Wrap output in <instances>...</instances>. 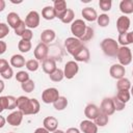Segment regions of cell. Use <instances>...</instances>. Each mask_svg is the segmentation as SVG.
Returning a JSON list of instances; mask_svg holds the SVG:
<instances>
[{
    "instance_id": "cell-3",
    "label": "cell",
    "mask_w": 133,
    "mask_h": 133,
    "mask_svg": "<svg viewBox=\"0 0 133 133\" xmlns=\"http://www.w3.org/2000/svg\"><path fill=\"white\" fill-rule=\"evenodd\" d=\"M64 47H65L66 51L69 52V54L74 56L78 51H80L84 47V45L79 38L72 36V37H68L64 41Z\"/></svg>"
},
{
    "instance_id": "cell-50",
    "label": "cell",
    "mask_w": 133,
    "mask_h": 133,
    "mask_svg": "<svg viewBox=\"0 0 133 133\" xmlns=\"http://www.w3.org/2000/svg\"><path fill=\"white\" fill-rule=\"evenodd\" d=\"M4 6H5V1L4 0H0V11H2L4 9Z\"/></svg>"
},
{
    "instance_id": "cell-43",
    "label": "cell",
    "mask_w": 133,
    "mask_h": 133,
    "mask_svg": "<svg viewBox=\"0 0 133 133\" xmlns=\"http://www.w3.org/2000/svg\"><path fill=\"white\" fill-rule=\"evenodd\" d=\"M9 33V28L5 23H0V38H4Z\"/></svg>"
},
{
    "instance_id": "cell-23",
    "label": "cell",
    "mask_w": 133,
    "mask_h": 133,
    "mask_svg": "<svg viewBox=\"0 0 133 133\" xmlns=\"http://www.w3.org/2000/svg\"><path fill=\"white\" fill-rule=\"evenodd\" d=\"M119 10L124 15L133 14V0H122L119 3Z\"/></svg>"
},
{
    "instance_id": "cell-51",
    "label": "cell",
    "mask_w": 133,
    "mask_h": 133,
    "mask_svg": "<svg viewBox=\"0 0 133 133\" xmlns=\"http://www.w3.org/2000/svg\"><path fill=\"white\" fill-rule=\"evenodd\" d=\"M5 124V117L4 116H0V127L2 128Z\"/></svg>"
},
{
    "instance_id": "cell-34",
    "label": "cell",
    "mask_w": 133,
    "mask_h": 133,
    "mask_svg": "<svg viewBox=\"0 0 133 133\" xmlns=\"http://www.w3.org/2000/svg\"><path fill=\"white\" fill-rule=\"evenodd\" d=\"M119 101L124 102L125 104L130 100V97H131V94L129 90H118L116 96H115Z\"/></svg>"
},
{
    "instance_id": "cell-37",
    "label": "cell",
    "mask_w": 133,
    "mask_h": 133,
    "mask_svg": "<svg viewBox=\"0 0 133 133\" xmlns=\"http://www.w3.org/2000/svg\"><path fill=\"white\" fill-rule=\"evenodd\" d=\"M38 66H39L38 60H36V59H29V60L26 61V68H27V70L30 71V72H35V71H37Z\"/></svg>"
},
{
    "instance_id": "cell-17",
    "label": "cell",
    "mask_w": 133,
    "mask_h": 133,
    "mask_svg": "<svg viewBox=\"0 0 133 133\" xmlns=\"http://www.w3.org/2000/svg\"><path fill=\"white\" fill-rule=\"evenodd\" d=\"M80 130L83 133H98V126L90 119H84L80 123Z\"/></svg>"
},
{
    "instance_id": "cell-11",
    "label": "cell",
    "mask_w": 133,
    "mask_h": 133,
    "mask_svg": "<svg viewBox=\"0 0 133 133\" xmlns=\"http://www.w3.org/2000/svg\"><path fill=\"white\" fill-rule=\"evenodd\" d=\"M48 53H49V47L48 45L44 44V43H39L35 49H34V57L36 60H45L48 56Z\"/></svg>"
},
{
    "instance_id": "cell-27",
    "label": "cell",
    "mask_w": 133,
    "mask_h": 133,
    "mask_svg": "<svg viewBox=\"0 0 133 133\" xmlns=\"http://www.w3.org/2000/svg\"><path fill=\"white\" fill-rule=\"evenodd\" d=\"M117 42L122 46H127L128 47V45L132 44V34H131V32H126V33L118 34Z\"/></svg>"
},
{
    "instance_id": "cell-22",
    "label": "cell",
    "mask_w": 133,
    "mask_h": 133,
    "mask_svg": "<svg viewBox=\"0 0 133 133\" xmlns=\"http://www.w3.org/2000/svg\"><path fill=\"white\" fill-rule=\"evenodd\" d=\"M55 36H56V34H55V31L54 30H52V29H46V30H44L41 33V41H42V43L48 45V44H50L51 42L54 41Z\"/></svg>"
},
{
    "instance_id": "cell-53",
    "label": "cell",
    "mask_w": 133,
    "mask_h": 133,
    "mask_svg": "<svg viewBox=\"0 0 133 133\" xmlns=\"http://www.w3.org/2000/svg\"><path fill=\"white\" fill-rule=\"evenodd\" d=\"M52 133H65V132H63L62 130H56V131H54V132H52Z\"/></svg>"
},
{
    "instance_id": "cell-49",
    "label": "cell",
    "mask_w": 133,
    "mask_h": 133,
    "mask_svg": "<svg viewBox=\"0 0 133 133\" xmlns=\"http://www.w3.org/2000/svg\"><path fill=\"white\" fill-rule=\"evenodd\" d=\"M65 133H80V130L77 128H69Z\"/></svg>"
},
{
    "instance_id": "cell-15",
    "label": "cell",
    "mask_w": 133,
    "mask_h": 133,
    "mask_svg": "<svg viewBox=\"0 0 133 133\" xmlns=\"http://www.w3.org/2000/svg\"><path fill=\"white\" fill-rule=\"evenodd\" d=\"M130 27V19L127 16H121L116 21V29L119 34L128 32V29Z\"/></svg>"
},
{
    "instance_id": "cell-57",
    "label": "cell",
    "mask_w": 133,
    "mask_h": 133,
    "mask_svg": "<svg viewBox=\"0 0 133 133\" xmlns=\"http://www.w3.org/2000/svg\"><path fill=\"white\" fill-rule=\"evenodd\" d=\"M8 133H15V132H8Z\"/></svg>"
},
{
    "instance_id": "cell-29",
    "label": "cell",
    "mask_w": 133,
    "mask_h": 133,
    "mask_svg": "<svg viewBox=\"0 0 133 133\" xmlns=\"http://www.w3.org/2000/svg\"><path fill=\"white\" fill-rule=\"evenodd\" d=\"M53 106H54V108H55L56 110H58V111H61V110L65 109L66 106H68V100H66V98L60 96V97L58 98V100L53 103Z\"/></svg>"
},
{
    "instance_id": "cell-54",
    "label": "cell",
    "mask_w": 133,
    "mask_h": 133,
    "mask_svg": "<svg viewBox=\"0 0 133 133\" xmlns=\"http://www.w3.org/2000/svg\"><path fill=\"white\" fill-rule=\"evenodd\" d=\"M130 94H131V95H132V96H133V85H132V86H131V92H130Z\"/></svg>"
},
{
    "instance_id": "cell-21",
    "label": "cell",
    "mask_w": 133,
    "mask_h": 133,
    "mask_svg": "<svg viewBox=\"0 0 133 133\" xmlns=\"http://www.w3.org/2000/svg\"><path fill=\"white\" fill-rule=\"evenodd\" d=\"M75 58V61H80V62H87L89 60V57H90V54H89V51L88 49L84 46L80 51H78L74 56Z\"/></svg>"
},
{
    "instance_id": "cell-47",
    "label": "cell",
    "mask_w": 133,
    "mask_h": 133,
    "mask_svg": "<svg viewBox=\"0 0 133 133\" xmlns=\"http://www.w3.org/2000/svg\"><path fill=\"white\" fill-rule=\"evenodd\" d=\"M6 43L3 41H0V54H3L6 51Z\"/></svg>"
},
{
    "instance_id": "cell-39",
    "label": "cell",
    "mask_w": 133,
    "mask_h": 133,
    "mask_svg": "<svg viewBox=\"0 0 133 133\" xmlns=\"http://www.w3.org/2000/svg\"><path fill=\"white\" fill-rule=\"evenodd\" d=\"M99 6L103 11H109L111 9L112 2H111V0H100Z\"/></svg>"
},
{
    "instance_id": "cell-8",
    "label": "cell",
    "mask_w": 133,
    "mask_h": 133,
    "mask_svg": "<svg viewBox=\"0 0 133 133\" xmlns=\"http://www.w3.org/2000/svg\"><path fill=\"white\" fill-rule=\"evenodd\" d=\"M79 71V65L76 61L74 60H71V61H68L65 64H64V69H63V73H64V77L66 79H73L77 73Z\"/></svg>"
},
{
    "instance_id": "cell-56",
    "label": "cell",
    "mask_w": 133,
    "mask_h": 133,
    "mask_svg": "<svg viewBox=\"0 0 133 133\" xmlns=\"http://www.w3.org/2000/svg\"><path fill=\"white\" fill-rule=\"evenodd\" d=\"M132 76H133V70H132Z\"/></svg>"
},
{
    "instance_id": "cell-46",
    "label": "cell",
    "mask_w": 133,
    "mask_h": 133,
    "mask_svg": "<svg viewBox=\"0 0 133 133\" xmlns=\"http://www.w3.org/2000/svg\"><path fill=\"white\" fill-rule=\"evenodd\" d=\"M9 68V64H8V61L1 58L0 59V73H3L4 71H6L7 69Z\"/></svg>"
},
{
    "instance_id": "cell-19",
    "label": "cell",
    "mask_w": 133,
    "mask_h": 133,
    "mask_svg": "<svg viewBox=\"0 0 133 133\" xmlns=\"http://www.w3.org/2000/svg\"><path fill=\"white\" fill-rule=\"evenodd\" d=\"M43 125H44V128H46L49 132H54V131L57 130L58 121L54 116H47V117L44 118Z\"/></svg>"
},
{
    "instance_id": "cell-12",
    "label": "cell",
    "mask_w": 133,
    "mask_h": 133,
    "mask_svg": "<svg viewBox=\"0 0 133 133\" xmlns=\"http://www.w3.org/2000/svg\"><path fill=\"white\" fill-rule=\"evenodd\" d=\"M23 115H24V113L20 110L12 111L11 113H9L6 116V122L14 127H18L21 125V123L23 121Z\"/></svg>"
},
{
    "instance_id": "cell-42",
    "label": "cell",
    "mask_w": 133,
    "mask_h": 133,
    "mask_svg": "<svg viewBox=\"0 0 133 133\" xmlns=\"http://www.w3.org/2000/svg\"><path fill=\"white\" fill-rule=\"evenodd\" d=\"M26 27H27V26H26V24H25V21H21V23L16 27V29H15V33H16L17 35L22 36V34L24 33V31L27 29Z\"/></svg>"
},
{
    "instance_id": "cell-36",
    "label": "cell",
    "mask_w": 133,
    "mask_h": 133,
    "mask_svg": "<svg viewBox=\"0 0 133 133\" xmlns=\"http://www.w3.org/2000/svg\"><path fill=\"white\" fill-rule=\"evenodd\" d=\"M16 80L19 81V82L22 84V83H24V82L30 80L29 74H28L27 72H25V71H20V72H18V73L16 74Z\"/></svg>"
},
{
    "instance_id": "cell-44",
    "label": "cell",
    "mask_w": 133,
    "mask_h": 133,
    "mask_svg": "<svg viewBox=\"0 0 133 133\" xmlns=\"http://www.w3.org/2000/svg\"><path fill=\"white\" fill-rule=\"evenodd\" d=\"M22 39H24V41H31L32 39V37H33V33H32V31H31V29H26L25 31H24V33L22 34Z\"/></svg>"
},
{
    "instance_id": "cell-35",
    "label": "cell",
    "mask_w": 133,
    "mask_h": 133,
    "mask_svg": "<svg viewBox=\"0 0 133 133\" xmlns=\"http://www.w3.org/2000/svg\"><path fill=\"white\" fill-rule=\"evenodd\" d=\"M97 22H98V25H99V26H101V27H106V26H108V24H109V22H110V19H109V17H108V15L102 14V15H100V16L98 17Z\"/></svg>"
},
{
    "instance_id": "cell-32",
    "label": "cell",
    "mask_w": 133,
    "mask_h": 133,
    "mask_svg": "<svg viewBox=\"0 0 133 133\" xmlns=\"http://www.w3.org/2000/svg\"><path fill=\"white\" fill-rule=\"evenodd\" d=\"M74 18H75V14H74V10L71 9V8H68L65 15L63 16V18L60 20L63 24H70V23H73L74 22Z\"/></svg>"
},
{
    "instance_id": "cell-28",
    "label": "cell",
    "mask_w": 133,
    "mask_h": 133,
    "mask_svg": "<svg viewBox=\"0 0 133 133\" xmlns=\"http://www.w3.org/2000/svg\"><path fill=\"white\" fill-rule=\"evenodd\" d=\"M131 82H130V80L129 79H127V78H122V79H119L118 81H117V83H116V87H117V90H129V89H131Z\"/></svg>"
},
{
    "instance_id": "cell-20",
    "label": "cell",
    "mask_w": 133,
    "mask_h": 133,
    "mask_svg": "<svg viewBox=\"0 0 133 133\" xmlns=\"http://www.w3.org/2000/svg\"><path fill=\"white\" fill-rule=\"evenodd\" d=\"M81 14H82V17H83L86 21H88V22H94V21H96V20L98 19V17H99L98 14H97V11H96V9L92 8V7H89V6L84 7V8L82 9Z\"/></svg>"
},
{
    "instance_id": "cell-1",
    "label": "cell",
    "mask_w": 133,
    "mask_h": 133,
    "mask_svg": "<svg viewBox=\"0 0 133 133\" xmlns=\"http://www.w3.org/2000/svg\"><path fill=\"white\" fill-rule=\"evenodd\" d=\"M17 108H19V110L22 111L24 115H30L38 113L41 106L39 102L36 99H30L25 96H20L17 99Z\"/></svg>"
},
{
    "instance_id": "cell-10",
    "label": "cell",
    "mask_w": 133,
    "mask_h": 133,
    "mask_svg": "<svg viewBox=\"0 0 133 133\" xmlns=\"http://www.w3.org/2000/svg\"><path fill=\"white\" fill-rule=\"evenodd\" d=\"M100 111L102 113H105L106 115H112L115 112L114 104L112 98H105L102 100L101 105H100Z\"/></svg>"
},
{
    "instance_id": "cell-2",
    "label": "cell",
    "mask_w": 133,
    "mask_h": 133,
    "mask_svg": "<svg viewBox=\"0 0 133 133\" xmlns=\"http://www.w3.org/2000/svg\"><path fill=\"white\" fill-rule=\"evenodd\" d=\"M101 48L104 52L105 55L107 56H110V57H114L117 55V52H118V44L115 39L111 38V37H107V38H104L101 43Z\"/></svg>"
},
{
    "instance_id": "cell-4",
    "label": "cell",
    "mask_w": 133,
    "mask_h": 133,
    "mask_svg": "<svg viewBox=\"0 0 133 133\" xmlns=\"http://www.w3.org/2000/svg\"><path fill=\"white\" fill-rule=\"evenodd\" d=\"M116 57H117V59L119 61V64H122L124 66L130 64L131 61H132V52H131V49L129 47H127V46L119 47Z\"/></svg>"
},
{
    "instance_id": "cell-33",
    "label": "cell",
    "mask_w": 133,
    "mask_h": 133,
    "mask_svg": "<svg viewBox=\"0 0 133 133\" xmlns=\"http://www.w3.org/2000/svg\"><path fill=\"white\" fill-rule=\"evenodd\" d=\"M50 79L53 81V82H60L63 78H64V73L62 70L60 69H57L54 73H52L51 75H49Z\"/></svg>"
},
{
    "instance_id": "cell-41",
    "label": "cell",
    "mask_w": 133,
    "mask_h": 133,
    "mask_svg": "<svg viewBox=\"0 0 133 133\" xmlns=\"http://www.w3.org/2000/svg\"><path fill=\"white\" fill-rule=\"evenodd\" d=\"M112 100H113V104H114V108H115V111H122V110H124V109H125V106H126V104H125L124 102L119 101V100H118L116 97L112 98Z\"/></svg>"
},
{
    "instance_id": "cell-55",
    "label": "cell",
    "mask_w": 133,
    "mask_h": 133,
    "mask_svg": "<svg viewBox=\"0 0 133 133\" xmlns=\"http://www.w3.org/2000/svg\"><path fill=\"white\" fill-rule=\"evenodd\" d=\"M131 34H132V44H133V31H131Z\"/></svg>"
},
{
    "instance_id": "cell-38",
    "label": "cell",
    "mask_w": 133,
    "mask_h": 133,
    "mask_svg": "<svg viewBox=\"0 0 133 133\" xmlns=\"http://www.w3.org/2000/svg\"><path fill=\"white\" fill-rule=\"evenodd\" d=\"M21 87H22V89L25 92H31V91H33V89L35 87V83H34L33 80H28V81L22 83L21 84Z\"/></svg>"
},
{
    "instance_id": "cell-7",
    "label": "cell",
    "mask_w": 133,
    "mask_h": 133,
    "mask_svg": "<svg viewBox=\"0 0 133 133\" xmlns=\"http://www.w3.org/2000/svg\"><path fill=\"white\" fill-rule=\"evenodd\" d=\"M17 108V98L14 96H2L0 97V110L3 111L5 109L12 110Z\"/></svg>"
},
{
    "instance_id": "cell-52",
    "label": "cell",
    "mask_w": 133,
    "mask_h": 133,
    "mask_svg": "<svg viewBox=\"0 0 133 133\" xmlns=\"http://www.w3.org/2000/svg\"><path fill=\"white\" fill-rule=\"evenodd\" d=\"M0 84H1V91L4 89V82L3 81H0Z\"/></svg>"
},
{
    "instance_id": "cell-48",
    "label": "cell",
    "mask_w": 133,
    "mask_h": 133,
    "mask_svg": "<svg viewBox=\"0 0 133 133\" xmlns=\"http://www.w3.org/2000/svg\"><path fill=\"white\" fill-rule=\"evenodd\" d=\"M33 133H50L46 128H44V127H42V128H37Z\"/></svg>"
},
{
    "instance_id": "cell-5",
    "label": "cell",
    "mask_w": 133,
    "mask_h": 133,
    "mask_svg": "<svg viewBox=\"0 0 133 133\" xmlns=\"http://www.w3.org/2000/svg\"><path fill=\"white\" fill-rule=\"evenodd\" d=\"M86 28H87V26H86L85 22L81 19H77L71 25V32L75 37L80 39L84 35V33L86 31Z\"/></svg>"
},
{
    "instance_id": "cell-24",
    "label": "cell",
    "mask_w": 133,
    "mask_h": 133,
    "mask_svg": "<svg viewBox=\"0 0 133 133\" xmlns=\"http://www.w3.org/2000/svg\"><path fill=\"white\" fill-rule=\"evenodd\" d=\"M6 20H7V23H8V25H9V27H11V28H14V29H16V27L21 23V19H20V17H19V15L17 14V12H14V11H11V12H9L8 15H7V18H6Z\"/></svg>"
},
{
    "instance_id": "cell-6",
    "label": "cell",
    "mask_w": 133,
    "mask_h": 133,
    "mask_svg": "<svg viewBox=\"0 0 133 133\" xmlns=\"http://www.w3.org/2000/svg\"><path fill=\"white\" fill-rule=\"evenodd\" d=\"M59 91L57 88L55 87H49L46 88L43 92H42V101L45 104H53L54 102H56L59 98Z\"/></svg>"
},
{
    "instance_id": "cell-13",
    "label": "cell",
    "mask_w": 133,
    "mask_h": 133,
    "mask_svg": "<svg viewBox=\"0 0 133 133\" xmlns=\"http://www.w3.org/2000/svg\"><path fill=\"white\" fill-rule=\"evenodd\" d=\"M109 74L112 78L114 79H122L124 78L125 74H126V70H125V66L119 64V63H115V64H112L109 69Z\"/></svg>"
},
{
    "instance_id": "cell-14",
    "label": "cell",
    "mask_w": 133,
    "mask_h": 133,
    "mask_svg": "<svg viewBox=\"0 0 133 133\" xmlns=\"http://www.w3.org/2000/svg\"><path fill=\"white\" fill-rule=\"evenodd\" d=\"M54 10H55V15L56 18H58L59 20H61L63 18V16L65 15L68 8H66V2L64 0H55L54 4H53Z\"/></svg>"
},
{
    "instance_id": "cell-25",
    "label": "cell",
    "mask_w": 133,
    "mask_h": 133,
    "mask_svg": "<svg viewBox=\"0 0 133 133\" xmlns=\"http://www.w3.org/2000/svg\"><path fill=\"white\" fill-rule=\"evenodd\" d=\"M10 64L15 68H22L26 65V61H25V58L21 54H15L10 58Z\"/></svg>"
},
{
    "instance_id": "cell-26",
    "label": "cell",
    "mask_w": 133,
    "mask_h": 133,
    "mask_svg": "<svg viewBox=\"0 0 133 133\" xmlns=\"http://www.w3.org/2000/svg\"><path fill=\"white\" fill-rule=\"evenodd\" d=\"M42 17L45 19V20H53L56 18V15H55V10H54V7L53 6H45L42 10Z\"/></svg>"
},
{
    "instance_id": "cell-9",
    "label": "cell",
    "mask_w": 133,
    "mask_h": 133,
    "mask_svg": "<svg viewBox=\"0 0 133 133\" xmlns=\"http://www.w3.org/2000/svg\"><path fill=\"white\" fill-rule=\"evenodd\" d=\"M39 21H41L39 14L35 10H31L25 18V24L28 27V29L36 28L39 25Z\"/></svg>"
},
{
    "instance_id": "cell-40",
    "label": "cell",
    "mask_w": 133,
    "mask_h": 133,
    "mask_svg": "<svg viewBox=\"0 0 133 133\" xmlns=\"http://www.w3.org/2000/svg\"><path fill=\"white\" fill-rule=\"evenodd\" d=\"M92 37H94V29H92L91 27L87 26L86 31H85L84 35H83V36L80 38V41H81L82 43H83V42H88V41H90Z\"/></svg>"
},
{
    "instance_id": "cell-16",
    "label": "cell",
    "mask_w": 133,
    "mask_h": 133,
    "mask_svg": "<svg viewBox=\"0 0 133 133\" xmlns=\"http://www.w3.org/2000/svg\"><path fill=\"white\" fill-rule=\"evenodd\" d=\"M100 108L95 104H88L84 108V115L87 117V119L95 121L96 117L100 114Z\"/></svg>"
},
{
    "instance_id": "cell-31",
    "label": "cell",
    "mask_w": 133,
    "mask_h": 133,
    "mask_svg": "<svg viewBox=\"0 0 133 133\" xmlns=\"http://www.w3.org/2000/svg\"><path fill=\"white\" fill-rule=\"evenodd\" d=\"M31 42L29 41H24V39H21L19 43H18V49L20 50V52L22 53H27L31 50Z\"/></svg>"
},
{
    "instance_id": "cell-18",
    "label": "cell",
    "mask_w": 133,
    "mask_h": 133,
    "mask_svg": "<svg viewBox=\"0 0 133 133\" xmlns=\"http://www.w3.org/2000/svg\"><path fill=\"white\" fill-rule=\"evenodd\" d=\"M42 68H43V71L48 75H51L57 70L56 62L53 58H46L42 63Z\"/></svg>"
},
{
    "instance_id": "cell-45",
    "label": "cell",
    "mask_w": 133,
    "mask_h": 133,
    "mask_svg": "<svg viewBox=\"0 0 133 133\" xmlns=\"http://www.w3.org/2000/svg\"><path fill=\"white\" fill-rule=\"evenodd\" d=\"M1 74V77L3 78V79H10L11 77H12V75H14V71H12V69L9 66L6 71H4L3 73H0Z\"/></svg>"
},
{
    "instance_id": "cell-58",
    "label": "cell",
    "mask_w": 133,
    "mask_h": 133,
    "mask_svg": "<svg viewBox=\"0 0 133 133\" xmlns=\"http://www.w3.org/2000/svg\"><path fill=\"white\" fill-rule=\"evenodd\" d=\"M132 129H133V123H132Z\"/></svg>"
},
{
    "instance_id": "cell-30",
    "label": "cell",
    "mask_w": 133,
    "mask_h": 133,
    "mask_svg": "<svg viewBox=\"0 0 133 133\" xmlns=\"http://www.w3.org/2000/svg\"><path fill=\"white\" fill-rule=\"evenodd\" d=\"M94 122H95V124H96L98 127H104V126H106V125L108 124L109 117H108V115H106L105 113L100 112V114L96 117V119H95Z\"/></svg>"
}]
</instances>
